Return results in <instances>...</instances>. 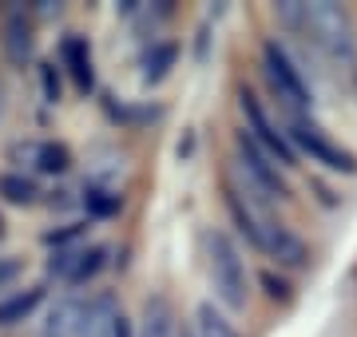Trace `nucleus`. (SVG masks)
I'll list each match as a JSON object with an SVG mask.
<instances>
[{
  "mask_svg": "<svg viewBox=\"0 0 357 337\" xmlns=\"http://www.w3.org/2000/svg\"><path fill=\"white\" fill-rule=\"evenodd\" d=\"M286 135H290L294 151H306L314 163H321V167L330 171H345V175H357V159L345 151V147H337V143L326 135V131L318 127V123H310V119H298V123H286Z\"/></svg>",
  "mask_w": 357,
  "mask_h": 337,
  "instance_id": "20e7f679",
  "label": "nucleus"
},
{
  "mask_svg": "<svg viewBox=\"0 0 357 337\" xmlns=\"http://www.w3.org/2000/svg\"><path fill=\"white\" fill-rule=\"evenodd\" d=\"M16 274H20V262L16 258H0V285H8Z\"/></svg>",
  "mask_w": 357,
  "mask_h": 337,
  "instance_id": "dca6fc26",
  "label": "nucleus"
},
{
  "mask_svg": "<svg viewBox=\"0 0 357 337\" xmlns=\"http://www.w3.org/2000/svg\"><path fill=\"white\" fill-rule=\"evenodd\" d=\"M274 16L294 32H302L333 64H357V28L342 4H326V0L321 4H278Z\"/></svg>",
  "mask_w": 357,
  "mask_h": 337,
  "instance_id": "f257e3e1",
  "label": "nucleus"
},
{
  "mask_svg": "<svg viewBox=\"0 0 357 337\" xmlns=\"http://www.w3.org/2000/svg\"><path fill=\"white\" fill-rule=\"evenodd\" d=\"M60 56H64V64H68V72H72V79H76V88L88 91L91 88V48H88V40L68 36L64 44H60Z\"/></svg>",
  "mask_w": 357,
  "mask_h": 337,
  "instance_id": "0eeeda50",
  "label": "nucleus"
},
{
  "mask_svg": "<svg viewBox=\"0 0 357 337\" xmlns=\"http://www.w3.org/2000/svg\"><path fill=\"white\" fill-rule=\"evenodd\" d=\"M243 116H246V135L258 143V147H266L270 155L278 159L282 167H294V143H290V135H286V123H274V119L266 116V107L258 104V95L255 91H246L243 88Z\"/></svg>",
  "mask_w": 357,
  "mask_h": 337,
  "instance_id": "39448f33",
  "label": "nucleus"
},
{
  "mask_svg": "<svg viewBox=\"0 0 357 337\" xmlns=\"http://www.w3.org/2000/svg\"><path fill=\"white\" fill-rule=\"evenodd\" d=\"M183 337H187V334H183Z\"/></svg>",
  "mask_w": 357,
  "mask_h": 337,
  "instance_id": "a211bd4d",
  "label": "nucleus"
},
{
  "mask_svg": "<svg viewBox=\"0 0 357 337\" xmlns=\"http://www.w3.org/2000/svg\"><path fill=\"white\" fill-rule=\"evenodd\" d=\"M88 207H91V214H112L115 207H119V198H103V191H88Z\"/></svg>",
  "mask_w": 357,
  "mask_h": 337,
  "instance_id": "4468645a",
  "label": "nucleus"
},
{
  "mask_svg": "<svg viewBox=\"0 0 357 337\" xmlns=\"http://www.w3.org/2000/svg\"><path fill=\"white\" fill-rule=\"evenodd\" d=\"M266 285H270V298H282V301L290 298V294H286V285H282V282H274V278H266Z\"/></svg>",
  "mask_w": 357,
  "mask_h": 337,
  "instance_id": "f3484780",
  "label": "nucleus"
},
{
  "mask_svg": "<svg viewBox=\"0 0 357 337\" xmlns=\"http://www.w3.org/2000/svg\"><path fill=\"white\" fill-rule=\"evenodd\" d=\"M135 337H178V313H175V306H171V298H167V294L147 298Z\"/></svg>",
  "mask_w": 357,
  "mask_h": 337,
  "instance_id": "423d86ee",
  "label": "nucleus"
},
{
  "mask_svg": "<svg viewBox=\"0 0 357 337\" xmlns=\"http://www.w3.org/2000/svg\"><path fill=\"white\" fill-rule=\"evenodd\" d=\"M4 48H8V60H13V64H24L28 52H32V28H28V20L20 13H13V20H8Z\"/></svg>",
  "mask_w": 357,
  "mask_h": 337,
  "instance_id": "9d476101",
  "label": "nucleus"
},
{
  "mask_svg": "<svg viewBox=\"0 0 357 337\" xmlns=\"http://www.w3.org/2000/svg\"><path fill=\"white\" fill-rule=\"evenodd\" d=\"M24 155L32 159V167L36 171H48V175H60V171H68V147H60V143H28Z\"/></svg>",
  "mask_w": 357,
  "mask_h": 337,
  "instance_id": "6e6552de",
  "label": "nucleus"
},
{
  "mask_svg": "<svg viewBox=\"0 0 357 337\" xmlns=\"http://www.w3.org/2000/svg\"><path fill=\"white\" fill-rule=\"evenodd\" d=\"M171 64H175V44H155L151 52H147V60H143V79L147 84H159Z\"/></svg>",
  "mask_w": 357,
  "mask_h": 337,
  "instance_id": "f8f14e48",
  "label": "nucleus"
},
{
  "mask_svg": "<svg viewBox=\"0 0 357 337\" xmlns=\"http://www.w3.org/2000/svg\"><path fill=\"white\" fill-rule=\"evenodd\" d=\"M0 195L8 198V203H16V207H24V203L36 198V182L20 179V175H0Z\"/></svg>",
  "mask_w": 357,
  "mask_h": 337,
  "instance_id": "ddd939ff",
  "label": "nucleus"
},
{
  "mask_svg": "<svg viewBox=\"0 0 357 337\" xmlns=\"http://www.w3.org/2000/svg\"><path fill=\"white\" fill-rule=\"evenodd\" d=\"M262 72H266V84H270V91H274V104L286 111V123L310 119L314 95H310L302 72L290 64V56L282 52L278 44H266V48H262Z\"/></svg>",
  "mask_w": 357,
  "mask_h": 337,
  "instance_id": "7ed1b4c3",
  "label": "nucleus"
},
{
  "mask_svg": "<svg viewBox=\"0 0 357 337\" xmlns=\"http://www.w3.org/2000/svg\"><path fill=\"white\" fill-rule=\"evenodd\" d=\"M195 337H243V334L234 329V322H227V313H218L211 301H203L199 313H195Z\"/></svg>",
  "mask_w": 357,
  "mask_h": 337,
  "instance_id": "1a4fd4ad",
  "label": "nucleus"
},
{
  "mask_svg": "<svg viewBox=\"0 0 357 337\" xmlns=\"http://www.w3.org/2000/svg\"><path fill=\"white\" fill-rule=\"evenodd\" d=\"M40 298H44V290H20V294H13L8 301H0V325L24 322L28 313L40 306Z\"/></svg>",
  "mask_w": 357,
  "mask_h": 337,
  "instance_id": "9b49d317",
  "label": "nucleus"
},
{
  "mask_svg": "<svg viewBox=\"0 0 357 337\" xmlns=\"http://www.w3.org/2000/svg\"><path fill=\"white\" fill-rule=\"evenodd\" d=\"M203 246H206V274H211V285H215V298L234 313L246 310V301H250V270H246L243 250L234 246V238L227 230H206Z\"/></svg>",
  "mask_w": 357,
  "mask_h": 337,
  "instance_id": "f03ea898",
  "label": "nucleus"
},
{
  "mask_svg": "<svg viewBox=\"0 0 357 337\" xmlns=\"http://www.w3.org/2000/svg\"><path fill=\"white\" fill-rule=\"evenodd\" d=\"M40 76H44V100H48V104H56V100H60V76L52 72V64H44V72H40Z\"/></svg>",
  "mask_w": 357,
  "mask_h": 337,
  "instance_id": "2eb2a0df",
  "label": "nucleus"
}]
</instances>
